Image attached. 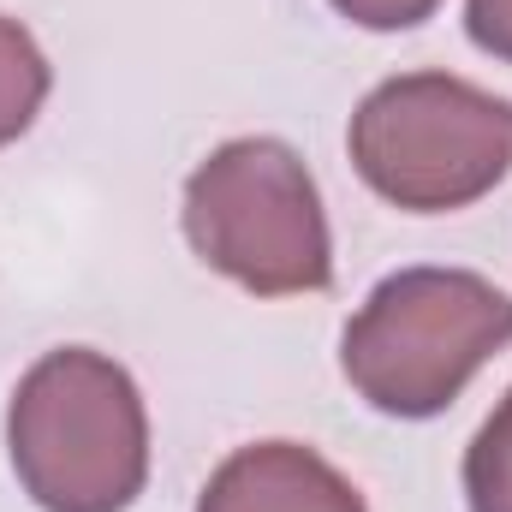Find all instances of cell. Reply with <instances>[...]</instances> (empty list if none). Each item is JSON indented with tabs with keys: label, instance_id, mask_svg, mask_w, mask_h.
<instances>
[{
	"label": "cell",
	"instance_id": "1",
	"mask_svg": "<svg viewBox=\"0 0 512 512\" xmlns=\"http://www.w3.org/2000/svg\"><path fill=\"white\" fill-rule=\"evenodd\" d=\"M6 453L42 512H126L149 477L143 393L114 358L60 346L12 393Z\"/></svg>",
	"mask_w": 512,
	"mask_h": 512
},
{
	"label": "cell",
	"instance_id": "2",
	"mask_svg": "<svg viewBox=\"0 0 512 512\" xmlns=\"http://www.w3.org/2000/svg\"><path fill=\"white\" fill-rule=\"evenodd\" d=\"M512 346V298L471 268H399L346 322L340 370L382 417H441Z\"/></svg>",
	"mask_w": 512,
	"mask_h": 512
},
{
	"label": "cell",
	"instance_id": "3",
	"mask_svg": "<svg viewBox=\"0 0 512 512\" xmlns=\"http://www.w3.org/2000/svg\"><path fill=\"white\" fill-rule=\"evenodd\" d=\"M346 143L393 209L453 215L512 173V102L453 72H399L358 102Z\"/></svg>",
	"mask_w": 512,
	"mask_h": 512
},
{
	"label": "cell",
	"instance_id": "4",
	"mask_svg": "<svg viewBox=\"0 0 512 512\" xmlns=\"http://www.w3.org/2000/svg\"><path fill=\"white\" fill-rule=\"evenodd\" d=\"M185 239L256 298H298L334 280L316 179L280 137H233L185 179Z\"/></svg>",
	"mask_w": 512,
	"mask_h": 512
},
{
	"label": "cell",
	"instance_id": "5",
	"mask_svg": "<svg viewBox=\"0 0 512 512\" xmlns=\"http://www.w3.org/2000/svg\"><path fill=\"white\" fill-rule=\"evenodd\" d=\"M197 512H364V495L316 447L256 441L215 465Z\"/></svg>",
	"mask_w": 512,
	"mask_h": 512
},
{
	"label": "cell",
	"instance_id": "6",
	"mask_svg": "<svg viewBox=\"0 0 512 512\" xmlns=\"http://www.w3.org/2000/svg\"><path fill=\"white\" fill-rule=\"evenodd\" d=\"M48 84H54L48 54L36 48V36L18 18L0 12V149L30 131V120L48 102Z\"/></svg>",
	"mask_w": 512,
	"mask_h": 512
},
{
	"label": "cell",
	"instance_id": "7",
	"mask_svg": "<svg viewBox=\"0 0 512 512\" xmlns=\"http://www.w3.org/2000/svg\"><path fill=\"white\" fill-rule=\"evenodd\" d=\"M465 501L471 512H512V387L465 447Z\"/></svg>",
	"mask_w": 512,
	"mask_h": 512
},
{
	"label": "cell",
	"instance_id": "8",
	"mask_svg": "<svg viewBox=\"0 0 512 512\" xmlns=\"http://www.w3.org/2000/svg\"><path fill=\"white\" fill-rule=\"evenodd\" d=\"M340 18H352V24H364V30H411V24H423L441 0H328Z\"/></svg>",
	"mask_w": 512,
	"mask_h": 512
},
{
	"label": "cell",
	"instance_id": "9",
	"mask_svg": "<svg viewBox=\"0 0 512 512\" xmlns=\"http://www.w3.org/2000/svg\"><path fill=\"white\" fill-rule=\"evenodd\" d=\"M465 30L483 54L512 66V0H465Z\"/></svg>",
	"mask_w": 512,
	"mask_h": 512
}]
</instances>
